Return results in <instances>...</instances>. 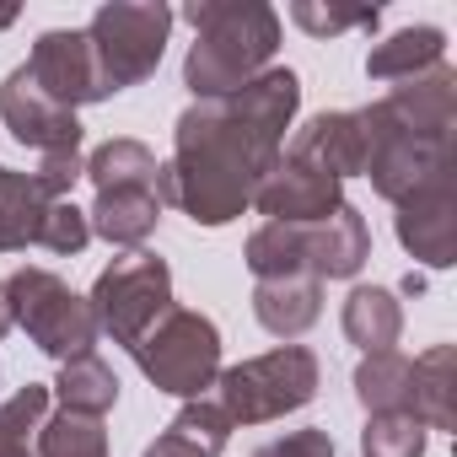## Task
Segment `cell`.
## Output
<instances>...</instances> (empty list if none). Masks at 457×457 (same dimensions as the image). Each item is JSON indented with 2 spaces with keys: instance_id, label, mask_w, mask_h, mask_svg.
I'll return each mask as SVG.
<instances>
[{
  "instance_id": "obj_1",
  "label": "cell",
  "mask_w": 457,
  "mask_h": 457,
  "mask_svg": "<svg viewBox=\"0 0 457 457\" xmlns=\"http://www.w3.org/2000/svg\"><path fill=\"white\" fill-rule=\"evenodd\" d=\"M302 108V76L270 65L259 81L220 103H194L172 124V156L156 172V199L194 226H232L264 172L286 151V129Z\"/></svg>"
},
{
  "instance_id": "obj_2",
  "label": "cell",
  "mask_w": 457,
  "mask_h": 457,
  "mask_svg": "<svg viewBox=\"0 0 457 457\" xmlns=\"http://www.w3.org/2000/svg\"><path fill=\"white\" fill-rule=\"evenodd\" d=\"M183 22L194 28L183 87L194 103H220L259 81L280 49V17L264 0H194L183 6Z\"/></svg>"
},
{
  "instance_id": "obj_3",
  "label": "cell",
  "mask_w": 457,
  "mask_h": 457,
  "mask_svg": "<svg viewBox=\"0 0 457 457\" xmlns=\"http://www.w3.org/2000/svg\"><path fill=\"white\" fill-rule=\"evenodd\" d=\"M253 280H280V275H312V280H355L361 264L371 259V226L355 204H339L328 220L312 226H275L264 220L243 248Z\"/></svg>"
},
{
  "instance_id": "obj_4",
  "label": "cell",
  "mask_w": 457,
  "mask_h": 457,
  "mask_svg": "<svg viewBox=\"0 0 457 457\" xmlns=\"http://www.w3.org/2000/svg\"><path fill=\"white\" fill-rule=\"evenodd\" d=\"M318 382H323L318 355L307 345H280V350H264L243 366H220L215 403L232 425H270V420L307 409L318 398Z\"/></svg>"
},
{
  "instance_id": "obj_5",
  "label": "cell",
  "mask_w": 457,
  "mask_h": 457,
  "mask_svg": "<svg viewBox=\"0 0 457 457\" xmlns=\"http://www.w3.org/2000/svg\"><path fill=\"white\" fill-rule=\"evenodd\" d=\"M172 6L162 0H113V6H97L92 22L81 28L97 60V81L103 92H129L145 76H156L162 54H167V33H172Z\"/></svg>"
},
{
  "instance_id": "obj_6",
  "label": "cell",
  "mask_w": 457,
  "mask_h": 457,
  "mask_svg": "<svg viewBox=\"0 0 457 457\" xmlns=\"http://www.w3.org/2000/svg\"><path fill=\"white\" fill-rule=\"evenodd\" d=\"M129 355L156 393H172L188 403V398H204V387H215L220 377V328L194 307H172L151 323V334Z\"/></svg>"
},
{
  "instance_id": "obj_7",
  "label": "cell",
  "mask_w": 457,
  "mask_h": 457,
  "mask_svg": "<svg viewBox=\"0 0 457 457\" xmlns=\"http://www.w3.org/2000/svg\"><path fill=\"white\" fill-rule=\"evenodd\" d=\"M6 307H12V323L60 366L76 355H92V345H97V318H92L87 296H76L54 270L22 264L6 280Z\"/></svg>"
},
{
  "instance_id": "obj_8",
  "label": "cell",
  "mask_w": 457,
  "mask_h": 457,
  "mask_svg": "<svg viewBox=\"0 0 457 457\" xmlns=\"http://www.w3.org/2000/svg\"><path fill=\"white\" fill-rule=\"evenodd\" d=\"M87 307H92V318H97V334H108L113 345L135 350V345L151 334V323L178 307V302H172V270H167V259H156V253H145V248L113 259V264L97 275Z\"/></svg>"
},
{
  "instance_id": "obj_9",
  "label": "cell",
  "mask_w": 457,
  "mask_h": 457,
  "mask_svg": "<svg viewBox=\"0 0 457 457\" xmlns=\"http://www.w3.org/2000/svg\"><path fill=\"white\" fill-rule=\"evenodd\" d=\"M339 204H345V183L312 162L286 156V151L264 172V183L253 188V210L270 215L275 226H312V220H328Z\"/></svg>"
},
{
  "instance_id": "obj_10",
  "label": "cell",
  "mask_w": 457,
  "mask_h": 457,
  "mask_svg": "<svg viewBox=\"0 0 457 457\" xmlns=\"http://www.w3.org/2000/svg\"><path fill=\"white\" fill-rule=\"evenodd\" d=\"M0 119H6L12 140L17 145H33L38 156H54V151H81V119L71 108H60L28 65H17L0 87Z\"/></svg>"
},
{
  "instance_id": "obj_11",
  "label": "cell",
  "mask_w": 457,
  "mask_h": 457,
  "mask_svg": "<svg viewBox=\"0 0 457 457\" xmlns=\"http://www.w3.org/2000/svg\"><path fill=\"white\" fill-rule=\"evenodd\" d=\"M393 226H398L403 253H414L425 270H446L452 264V232H457V167H446L430 183H420L414 194H403Z\"/></svg>"
},
{
  "instance_id": "obj_12",
  "label": "cell",
  "mask_w": 457,
  "mask_h": 457,
  "mask_svg": "<svg viewBox=\"0 0 457 457\" xmlns=\"http://www.w3.org/2000/svg\"><path fill=\"white\" fill-rule=\"evenodd\" d=\"M28 71H33V81H38L60 108H71V113L108 97L103 81H97L92 44H87V33H76V28H49V33L33 44Z\"/></svg>"
},
{
  "instance_id": "obj_13",
  "label": "cell",
  "mask_w": 457,
  "mask_h": 457,
  "mask_svg": "<svg viewBox=\"0 0 457 457\" xmlns=\"http://www.w3.org/2000/svg\"><path fill=\"white\" fill-rule=\"evenodd\" d=\"M286 156L312 162V167H323L328 178L345 183V178H355V172L366 167V135H361V119H355V113H312V119L291 135Z\"/></svg>"
},
{
  "instance_id": "obj_14",
  "label": "cell",
  "mask_w": 457,
  "mask_h": 457,
  "mask_svg": "<svg viewBox=\"0 0 457 457\" xmlns=\"http://www.w3.org/2000/svg\"><path fill=\"white\" fill-rule=\"evenodd\" d=\"M253 318L275 339H296L323 318V280L312 275H280L253 286Z\"/></svg>"
},
{
  "instance_id": "obj_15",
  "label": "cell",
  "mask_w": 457,
  "mask_h": 457,
  "mask_svg": "<svg viewBox=\"0 0 457 457\" xmlns=\"http://www.w3.org/2000/svg\"><path fill=\"white\" fill-rule=\"evenodd\" d=\"M156 220H162V199L156 188H103L87 210V226H92V237L113 243V248H140L151 232H156Z\"/></svg>"
},
{
  "instance_id": "obj_16",
  "label": "cell",
  "mask_w": 457,
  "mask_h": 457,
  "mask_svg": "<svg viewBox=\"0 0 457 457\" xmlns=\"http://www.w3.org/2000/svg\"><path fill=\"white\" fill-rule=\"evenodd\" d=\"M452 393H457V345H430L425 355L409 361V414L425 430H452L457 425Z\"/></svg>"
},
{
  "instance_id": "obj_17",
  "label": "cell",
  "mask_w": 457,
  "mask_h": 457,
  "mask_svg": "<svg viewBox=\"0 0 457 457\" xmlns=\"http://www.w3.org/2000/svg\"><path fill=\"white\" fill-rule=\"evenodd\" d=\"M232 430H237V425L220 414L215 398H188V403L172 414V425H167L140 457H220L226 441H232Z\"/></svg>"
},
{
  "instance_id": "obj_18",
  "label": "cell",
  "mask_w": 457,
  "mask_h": 457,
  "mask_svg": "<svg viewBox=\"0 0 457 457\" xmlns=\"http://www.w3.org/2000/svg\"><path fill=\"white\" fill-rule=\"evenodd\" d=\"M436 65H446V33L430 28V22L398 28L382 44H371V54H366V76L371 81H387V87L393 81H409V76H425Z\"/></svg>"
},
{
  "instance_id": "obj_19",
  "label": "cell",
  "mask_w": 457,
  "mask_h": 457,
  "mask_svg": "<svg viewBox=\"0 0 457 457\" xmlns=\"http://www.w3.org/2000/svg\"><path fill=\"white\" fill-rule=\"evenodd\" d=\"M54 199L38 188L33 172H17V167H0V253H22V248H38V226H44V210Z\"/></svg>"
},
{
  "instance_id": "obj_20",
  "label": "cell",
  "mask_w": 457,
  "mask_h": 457,
  "mask_svg": "<svg viewBox=\"0 0 457 457\" xmlns=\"http://www.w3.org/2000/svg\"><path fill=\"white\" fill-rule=\"evenodd\" d=\"M339 323H345V339H350V345H361L366 355H377V350H393V345H398V334H403V307H398V296H393L387 286H355V291L345 296Z\"/></svg>"
},
{
  "instance_id": "obj_21",
  "label": "cell",
  "mask_w": 457,
  "mask_h": 457,
  "mask_svg": "<svg viewBox=\"0 0 457 457\" xmlns=\"http://www.w3.org/2000/svg\"><path fill=\"white\" fill-rule=\"evenodd\" d=\"M49 398H60L65 414H87V420H103L113 403H119V377L108 361L97 355H76L60 366V377L49 382Z\"/></svg>"
},
{
  "instance_id": "obj_22",
  "label": "cell",
  "mask_w": 457,
  "mask_h": 457,
  "mask_svg": "<svg viewBox=\"0 0 457 457\" xmlns=\"http://www.w3.org/2000/svg\"><path fill=\"white\" fill-rule=\"evenodd\" d=\"M156 172H162L156 151L145 140L119 135V140H103L87 156V172L81 178H92V188L103 194V188H156Z\"/></svg>"
},
{
  "instance_id": "obj_23",
  "label": "cell",
  "mask_w": 457,
  "mask_h": 457,
  "mask_svg": "<svg viewBox=\"0 0 457 457\" xmlns=\"http://www.w3.org/2000/svg\"><path fill=\"white\" fill-rule=\"evenodd\" d=\"M355 398L366 414H409V355H398V350L361 355Z\"/></svg>"
},
{
  "instance_id": "obj_24",
  "label": "cell",
  "mask_w": 457,
  "mask_h": 457,
  "mask_svg": "<svg viewBox=\"0 0 457 457\" xmlns=\"http://www.w3.org/2000/svg\"><path fill=\"white\" fill-rule=\"evenodd\" d=\"M33 457H108V430L103 420H87V414H54L38 425L33 436Z\"/></svg>"
},
{
  "instance_id": "obj_25",
  "label": "cell",
  "mask_w": 457,
  "mask_h": 457,
  "mask_svg": "<svg viewBox=\"0 0 457 457\" xmlns=\"http://www.w3.org/2000/svg\"><path fill=\"white\" fill-rule=\"evenodd\" d=\"M425 425L414 414H371L361 430V457H425Z\"/></svg>"
},
{
  "instance_id": "obj_26",
  "label": "cell",
  "mask_w": 457,
  "mask_h": 457,
  "mask_svg": "<svg viewBox=\"0 0 457 457\" xmlns=\"http://www.w3.org/2000/svg\"><path fill=\"white\" fill-rule=\"evenodd\" d=\"M291 22L312 38H334V33H350V28H377L382 12L377 6H323V0H296L291 6Z\"/></svg>"
},
{
  "instance_id": "obj_27",
  "label": "cell",
  "mask_w": 457,
  "mask_h": 457,
  "mask_svg": "<svg viewBox=\"0 0 457 457\" xmlns=\"http://www.w3.org/2000/svg\"><path fill=\"white\" fill-rule=\"evenodd\" d=\"M92 243V226H87V210L76 199H54L44 210V226H38V248L60 253V259H76L81 248Z\"/></svg>"
},
{
  "instance_id": "obj_28",
  "label": "cell",
  "mask_w": 457,
  "mask_h": 457,
  "mask_svg": "<svg viewBox=\"0 0 457 457\" xmlns=\"http://www.w3.org/2000/svg\"><path fill=\"white\" fill-rule=\"evenodd\" d=\"M87 172V156L81 151H54V156H38V188L49 194V199H71V188H76V178Z\"/></svg>"
},
{
  "instance_id": "obj_29",
  "label": "cell",
  "mask_w": 457,
  "mask_h": 457,
  "mask_svg": "<svg viewBox=\"0 0 457 457\" xmlns=\"http://www.w3.org/2000/svg\"><path fill=\"white\" fill-rule=\"evenodd\" d=\"M253 457H334V436L323 425H307V430H291V436L264 441Z\"/></svg>"
},
{
  "instance_id": "obj_30",
  "label": "cell",
  "mask_w": 457,
  "mask_h": 457,
  "mask_svg": "<svg viewBox=\"0 0 457 457\" xmlns=\"http://www.w3.org/2000/svg\"><path fill=\"white\" fill-rule=\"evenodd\" d=\"M6 328H12V307H6V280H0V339H6Z\"/></svg>"
},
{
  "instance_id": "obj_31",
  "label": "cell",
  "mask_w": 457,
  "mask_h": 457,
  "mask_svg": "<svg viewBox=\"0 0 457 457\" xmlns=\"http://www.w3.org/2000/svg\"><path fill=\"white\" fill-rule=\"evenodd\" d=\"M17 17H22V12H17V6H0V33H6V28H12V22H17Z\"/></svg>"
},
{
  "instance_id": "obj_32",
  "label": "cell",
  "mask_w": 457,
  "mask_h": 457,
  "mask_svg": "<svg viewBox=\"0 0 457 457\" xmlns=\"http://www.w3.org/2000/svg\"><path fill=\"white\" fill-rule=\"evenodd\" d=\"M0 457H33V446H12V452H0Z\"/></svg>"
}]
</instances>
